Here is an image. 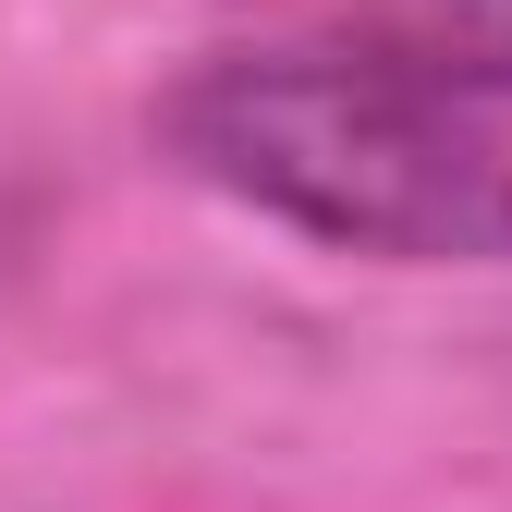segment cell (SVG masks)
Wrapping results in <instances>:
<instances>
[{
  "label": "cell",
  "mask_w": 512,
  "mask_h": 512,
  "mask_svg": "<svg viewBox=\"0 0 512 512\" xmlns=\"http://www.w3.org/2000/svg\"><path fill=\"white\" fill-rule=\"evenodd\" d=\"M159 147L342 256H512V147L488 110L330 49H220L159 98Z\"/></svg>",
  "instance_id": "6da1fadb"
},
{
  "label": "cell",
  "mask_w": 512,
  "mask_h": 512,
  "mask_svg": "<svg viewBox=\"0 0 512 512\" xmlns=\"http://www.w3.org/2000/svg\"><path fill=\"white\" fill-rule=\"evenodd\" d=\"M256 13L281 25L269 49H330L452 110L512 98V0H256Z\"/></svg>",
  "instance_id": "7a4b0ae2"
}]
</instances>
